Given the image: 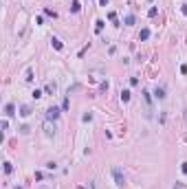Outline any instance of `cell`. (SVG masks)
<instances>
[{
    "label": "cell",
    "instance_id": "9a60e30c",
    "mask_svg": "<svg viewBox=\"0 0 187 189\" xmlns=\"http://www.w3.org/2000/svg\"><path fill=\"white\" fill-rule=\"evenodd\" d=\"M44 90H46V92H55V84H46Z\"/></svg>",
    "mask_w": 187,
    "mask_h": 189
},
{
    "label": "cell",
    "instance_id": "30bf717a",
    "mask_svg": "<svg viewBox=\"0 0 187 189\" xmlns=\"http://www.w3.org/2000/svg\"><path fill=\"white\" fill-rule=\"evenodd\" d=\"M101 29H103V20H97V22H95V31L101 33Z\"/></svg>",
    "mask_w": 187,
    "mask_h": 189
},
{
    "label": "cell",
    "instance_id": "5b68a950",
    "mask_svg": "<svg viewBox=\"0 0 187 189\" xmlns=\"http://www.w3.org/2000/svg\"><path fill=\"white\" fill-rule=\"evenodd\" d=\"M150 38V29H141V33H139V40H148Z\"/></svg>",
    "mask_w": 187,
    "mask_h": 189
},
{
    "label": "cell",
    "instance_id": "52a82bcc",
    "mask_svg": "<svg viewBox=\"0 0 187 189\" xmlns=\"http://www.w3.org/2000/svg\"><path fill=\"white\" fill-rule=\"evenodd\" d=\"M79 9H82L79 0H73V7H70V11H73V13H79Z\"/></svg>",
    "mask_w": 187,
    "mask_h": 189
},
{
    "label": "cell",
    "instance_id": "ba28073f",
    "mask_svg": "<svg viewBox=\"0 0 187 189\" xmlns=\"http://www.w3.org/2000/svg\"><path fill=\"white\" fill-rule=\"evenodd\" d=\"M20 115H22V117H29V115H31V108H29V106H22V108H20Z\"/></svg>",
    "mask_w": 187,
    "mask_h": 189
},
{
    "label": "cell",
    "instance_id": "8fae6325",
    "mask_svg": "<svg viewBox=\"0 0 187 189\" xmlns=\"http://www.w3.org/2000/svg\"><path fill=\"white\" fill-rule=\"evenodd\" d=\"M134 20H137V18H134V15H126V24H134Z\"/></svg>",
    "mask_w": 187,
    "mask_h": 189
},
{
    "label": "cell",
    "instance_id": "6da1fadb",
    "mask_svg": "<svg viewBox=\"0 0 187 189\" xmlns=\"http://www.w3.org/2000/svg\"><path fill=\"white\" fill-rule=\"evenodd\" d=\"M112 176H114V183H117V187H123V185H126V178H123V174H121V169H119V167L112 169Z\"/></svg>",
    "mask_w": 187,
    "mask_h": 189
},
{
    "label": "cell",
    "instance_id": "e0dca14e",
    "mask_svg": "<svg viewBox=\"0 0 187 189\" xmlns=\"http://www.w3.org/2000/svg\"><path fill=\"white\" fill-rule=\"evenodd\" d=\"M68 106H70V101L64 99V104H62V110H68Z\"/></svg>",
    "mask_w": 187,
    "mask_h": 189
},
{
    "label": "cell",
    "instance_id": "2e32d148",
    "mask_svg": "<svg viewBox=\"0 0 187 189\" xmlns=\"http://www.w3.org/2000/svg\"><path fill=\"white\" fill-rule=\"evenodd\" d=\"M42 97V90H33V99H40Z\"/></svg>",
    "mask_w": 187,
    "mask_h": 189
},
{
    "label": "cell",
    "instance_id": "5bb4252c",
    "mask_svg": "<svg viewBox=\"0 0 187 189\" xmlns=\"http://www.w3.org/2000/svg\"><path fill=\"white\" fill-rule=\"evenodd\" d=\"M156 13H158V9H156V7H152V9L148 11V15H150V18H154V15H156Z\"/></svg>",
    "mask_w": 187,
    "mask_h": 189
},
{
    "label": "cell",
    "instance_id": "3957f363",
    "mask_svg": "<svg viewBox=\"0 0 187 189\" xmlns=\"http://www.w3.org/2000/svg\"><path fill=\"white\" fill-rule=\"evenodd\" d=\"M57 117H59V108H55V106H53V108H49V110H46V119L55 121Z\"/></svg>",
    "mask_w": 187,
    "mask_h": 189
},
{
    "label": "cell",
    "instance_id": "d6986e66",
    "mask_svg": "<svg viewBox=\"0 0 187 189\" xmlns=\"http://www.w3.org/2000/svg\"><path fill=\"white\" fill-rule=\"evenodd\" d=\"M108 2H110V0H99V5H103V7L108 5Z\"/></svg>",
    "mask_w": 187,
    "mask_h": 189
},
{
    "label": "cell",
    "instance_id": "8992f818",
    "mask_svg": "<svg viewBox=\"0 0 187 189\" xmlns=\"http://www.w3.org/2000/svg\"><path fill=\"white\" fill-rule=\"evenodd\" d=\"M51 44H53V49H57V51H62V49H64V46H62V42H59L57 38H53V40H51Z\"/></svg>",
    "mask_w": 187,
    "mask_h": 189
},
{
    "label": "cell",
    "instance_id": "7a4b0ae2",
    "mask_svg": "<svg viewBox=\"0 0 187 189\" xmlns=\"http://www.w3.org/2000/svg\"><path fill=\"white\" fill-rule=\"evenodd\" d=\"M55 130H57V128H55V123H51V119H46V121H44V132H46L49 136H53Z\"/></svg>",
    "mask_w": 187,
    "mask_h": 189
},
{
    "label": "cell",
    "instance_id": "4fadbf2b",
    "mask_svg": "<svg viewBox=\"0 0 187 189\" xmlns=\"http://www.w3.org/2000/svg\"><path fill=\"white\" fill-rule=\"evenodd\" d=\"M11 172H13V165H11V163H5V174H11Z\"/></svg>",
    "mask_w": 187,
    "mask_h": 189
},
{
    "label": "cell",
    "instance_id": "44dd1931",
    "mask_svg": "<svg viewBox=\"0 0 187 189\" xmlns=\"http://www.w3.org/2000/svg\"><path fill=\"white\" fill-rule=\"evenodd\" d=\"M174 189H183V187H181V185H174Z\"/></svg>",
    "mask_w": 187,
    "mask_h": 189
},
{
    "label": "cell",
    "instance_id": "ac0fdd59",
    "mask_svg": "<svg viewBox=\"0 0 187 189\" xmlns=\"http://www.w3.org/2000/svg\"><path fill=\"white\" fill-rule=\"evenodd\" d=\"M181 169H183V174H187V163H183V167H181Z\"/></svg>",
    "mask_w": 187,
    "mask_h": 189
},
{
    "label": "cell",
    "instance_id": "7c38bea8",
    "mask_svg": "<svg viewBox=\"0 0 187 189\" xmlns=\"http://www.w3.org/2000/svg\"><path fill=\"white\" fill-rule=\"evenodd\" d=\"M121 101H130V92H128V90H123V92H121Z\"/></svg>",
    "mask_w": 187,
    "mask_h": 189
},
{
    "label": "cell",
    "instance_id": "277c9868",
    "mask_svg": "<svg viewBox=\"0 0 187 189\" xmlns=\"http://www.w3.org/2000/svg\"><path fill=\"white\" fill-rule=\"evenodd\" d=\"M5 115H7V117H13V115H15V106H13V104H7V106H5Z\"/></svg>",
    "mask_w": 187,
    "mask_h": 189
},
{
    "label": "cell",
    "instance_id": "ffe728a7",
    "mask_svg": "<svg viewBox=\"0 0 187 189\" xmlns=\"http://www.w3.org/2000/svg\"><path fill=\"white\" fill-rule=\"evenodd\" d=\"M183 15H187V5H183Z\"/></svg>",
    "mask_w": 187,
    "mask_h": 189
},
{
    "label": "cell",
    "instance_id": "9c48e42d",
    "mask_svg": "<svg viewBox=\"0 0 187 189\" xmlns=\"http://www.w3.org/2000/svg\"><path fill=\"white\" fill-rule=\"evenodd\" d=\"M154 94H156V99H165V90H163V88H156Z\"/></svg>",
    "mask_w": 187,
    "mask_h": 189
}]
</instances>
